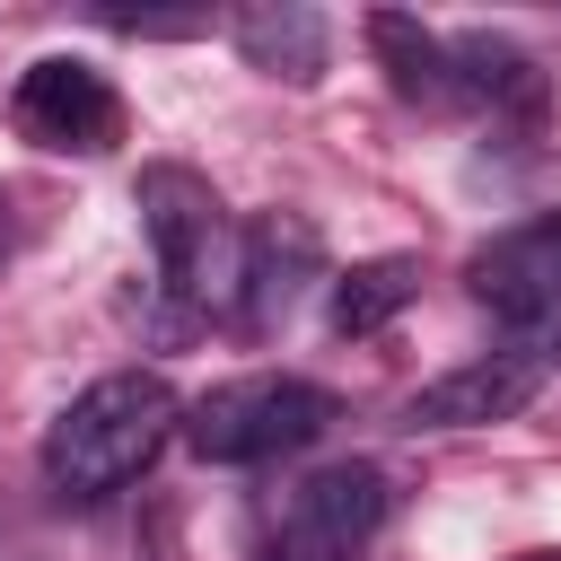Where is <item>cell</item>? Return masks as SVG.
I'll use <instances>...</instances> for the list:
<instances>
[{"mask_svg":"<svg viewBox=\"0 0 561 561\" xmlns=\"http://www.w3.org/2000/svg\"><path fill=\"white\" fill-rule=\"evenodd\" d=\"M184 430V403L158 368H114L96 386H79L53 430H44V482L61 500H114L123 482H140L158 465V447Z\"/></svg>","mask_w":561,"mask_h":561,"instance_id":"obj_1","label":"cell"},{"mask_svg":"<svg viewBox=\"0 0 561 561\" xmlns=\"http://www.w3.org/2000/svg\"><path fill=\"white\" fill-rule=\"evenodd\" d=\"M140 228H149L158 280H167L184 307H237L245 228L219 210L210 175H193V167H140Z\"/></svg>","mask_w":561,"mask_h":561,"instance_id":"obj_2","label":"cell"},{"mask_svg":"<svg viewBox=\"0 0 561 561\" xmlns=\"http://www.w3.org/2000/svg\"><path fill=\"white\" fill-rule=\"evenodd\" d=\"M324 421H333V394L307 377H228L184 412V447L202 465H272L324 438Z\"/></svg>","mask_w":561,"mask_h":561,"instance_id":"obj_3","label":"cell"},{"mask_svg":"<svg viewBox=\"0 0 561 561\" xmlns=\"http://www.w3.org/2000/svg\"><path fill=\"white\" fill-rule=\"evenodd\" d=\"M473 298L517 333V351L535 359H561V210L535 219V228H508L500 245H482L465 263Z\"/></svg>","mask_w":561,"mask_h":561,"instance_id":"obj_4","label":"cell"},{"mask_svg":"<svg viewBox=\"0 0 561 561\" xmlns=\"http://www.w3.org/2000/svg\"><path fill=\"white\" fill-rule=\"evenodd\" d=\"M9 114H18V131H26L35 149H79V158H96V149L123 140V96H114V79H105L96 61H79V53L26 61L18 88H9Z\"/></svg>","mask_w":561,"mask_h":561,"instance_id":"obj_5","label":"cell"},{"mask_svg":"<svg viewBox=\"0 0 561 561\" xmlns=\"http://www.w3.org/2000/svg\"><path fill=\"white\" fill-rule=\"evenodd\" d=\"M386 526V473L377 465H324L289 491L280 508V552L289 561H351Z\"/></svg>","mask_w":561,"mask_h":561,"instance_id":"obj_6","label":"cell"},{"mask_svg":"<svg viewBox=\"0 0 561 561\" xmlns=\"http://www.w3.org/2000/svg\"><path fill=\"white\" fill-rule=\"evenodd\" d=\"M543 386V359L535 351H482V359H456L447 377H430L412 403H403V430H491V421H517Z\"/></svg>","mask_w":561,"mask_h":561,"instance_id":"obj_7","label":"cell"},{"mask_svg":"<svg viewBox=\"0 0 561 561\" xmlns=\"http://www.w3.org/2000/svg\"><path fill=\"white\" fill-rule=\"evenodd\" d=\"M307 272H316V228H307V219H254V228H245L237 324H245V333H272V324L298 307Z\"/></svg>","mask_w":561,"mask_h":561,"instance_id":"obj_8","label":"cell"},{"mask_svg":"<svg viewBox=\"0 0 561 561\" xmlns=\"http://www.w3.org/2000/svg\"><path fill=\"white\" fill-rule=\"evenodd\" d=\"M228 35H237V53H245L254 70H272V79H289V88H316V79H324V53H333L324 18H316V9H298V0L237 9V18H228Z\"/></svg>","mask_w":561,"mask_h":561,"instance_id":"obj_9","label":"cell"},{"mask_svg":"<svg viewBox=\"0 0 561 561\" xmlns=\"http://www.w3.org/2000/svg\"><path fill=\"white\" fill-rule=\"evenodd\" d=\"M412 298H421V263H412V254H368V263L333 272L324 316H333V333H342V342H368V333H386Z\"/></svg>","mask_w":561,"mask_h":561,"instance_id":"obj_10","label":"cell"},{"mask_svg":"<svg viewBox=\"0 0 561 561\" xmlns=\"http://www.w3.org/2000/svg\"><path fill=\"white\" fill-rule=\"evenodd\" d=\"M447 79H456V96H473V105H517V114L543 105V70H535L508 35H456V44H447Z\"/></svg>","mask_w":561,"mask_h":561,"instance_id":"obj_11","label":"cell"},{"mask_svg":"<svg viewBox=\"0 0 561 561\" xmlns=\"http://www.w3.org/2000/svg\"><path fill=\"white\" fill-rule=\"evenodd\" d=\"M368 44H377V61H386L394 96H421V105L456 96V79H447V44H438L421 18H403V9H377V18H368Z\"/></svg>","mask_w":561,"mask_h":561,"instance_id":"obj_12","label":"cell"},{"mask_svg":"<svg viewBox=\"0 0 561 561\" xmlns=\"http://www.w3.org/2000/svg\"><path fill=\"white\" fill-rule=\"evenodd\" d=\"M9 245H18V219H9V193H0V263H9Z\"/></svg>","mask_w":561,"mask_h":561,"instance_id":"obj_13","label":"cell"},{"mask_svg":"<svg viewBox=\"0 0 561 561\" xmlns=\"http://www.w3.org/2000/svg\"><path fill=\"white\" fill-rule=\"evenodd\" d=\"M517 561H561V543H543V552H517Z\"/></svg>","mask_w":561,"mask_h":561,"instance_id":"obj_14","label":"cell"}]
</instances>
